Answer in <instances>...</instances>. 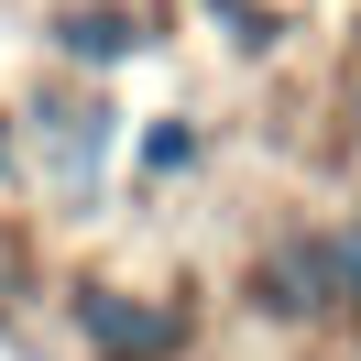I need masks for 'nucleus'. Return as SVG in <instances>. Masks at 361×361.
Returning a JSON list of instances; mask_svg holds the SVG:
<instances>
[{
  "label": "nucleus",
  "mask_w": 361,
  "mask_h": 361,
  "mask_svg": "<svg viewBox=\"0 0 361 361\" xmlns=\"http://www.w3.org/2000/svg\"><path fill=\"white\" fill-rule=\"evenodd\" d=\"M33 285V241H23V230H11V219H0V307H11V295H23Z\"/></svg>",
  "instance_id": "0eeeda50"
},
{
  "label": "nucleus",
  "mask_w": 361,
  "mask_h": 361,
  "mask_svg": "<svg viewBox=\"0 0 361 361\" xmlns=\"http://www.w3.org/2000/svg\"><path fill=\"white\" fill-rule=\"evenodd\" d=\"M33 142H44V186L77 208L99 186V164H110V142H121V110L99 88H55V99H33Z\"/></svg>",
  "instance_id": "f257e3e1"
},
{
  "label": "nucleus",
  "mask_w": 361,
  "mask_h": 361,
  "mask_svg": "<svg viewBox=\"0 0 361 361\" xmlns=\"http://www.w3.org/2000/svg\"><path fill=\"white\" fill-rule=\"evenodd\" d=\"M77 339H88L99 361H176L186 350V307H164V295H132V285H77Z\"/></svg>",
  "instance_id": "f03ea898"
},
{
  "label": "nucleus",
  "mask_w": 361,
  "mask_h": 361,
  "mask_svg": "<svg viewBox=\"0 0 361 361\" xmlns=\"http://www.w3.org/2000/svg\"><path fill=\"white\" fill-rule=\"evenodd\" d=\"M252 307H274V317H329L339 307V285H329V230H285V241L252 263Z\"/></svg>",
  "instance_id": "7ed1b4c3"
},
{
  "label": "nucleus",
  "mask_w": 361,
  "mask_h": 361,
  "mask_svg": "<svg viewBox=\"0 0 361 361\" xmlns=\"http://www.w3.org/2000/svg\"><path fill=\"white\" fill-rule=\"evenodd\" d=\"M350 132H361V88H350Z\"/></svg>",
  "instance_id": "1a4fd4ad"
},
{
  "label": "nucleus",
  "mask_w": 361,
  "mask_h": 361,
  "mask_svg": "<svg viewBox=\"0 0 361 361\" xmlns=\"http://www.w3.org/2000/svg\"><path fill=\"white\" fill-rule=\"evenodd\" d=\"M11 154H23V132H11V110H0V176H11Z\"/></svg>",
  "instance_id": "6e6552de"
},
{
  "label": "nucleus",
  "mask_w": 361,
  "mask_h": 361,
  "mask_svg": "<svg viewBox=\"0 0 361 361\" xmlns=\"http://www.w3.org/2000/svg\"><path fill=\"white\" fill-rule=\"evenodd\" d=\"M197 164V121H154L142 132V176H186Z\"/></svg>",
  "instance_id": "39448f33"
},
{
  "label": "nucleus",
  "mask_w": 361,
  "mask_h": 361,
  "mask_svg": "<svg viewBox=\"0 0 361 361\" xmlns=\"http://www.w3.org/2000/svg\"><path fill=\"white\" fill-rule=\"evenodd\" d=\"M329 285H339V307L361 317V219H339V230H329Z\"/></svg>",
  "instance_id": "423d86ee"
},
{
  "label": "nucleus",
  "mask_w": 361,
  "mask_h": 361,
  "mask_svg": "<svg viewBox=\"0 0 361 361\" xmlns=\"http://www.w3.org/2000/svg\"><path fill=\"white\" fill-rule=\"evenodd\" d=\"M154 33H142V11L132 0H66L55 11V55L66 66H121V55H142Z\"/></svg>",
  "instance_id": "20e7f679"
}]
</instances>
